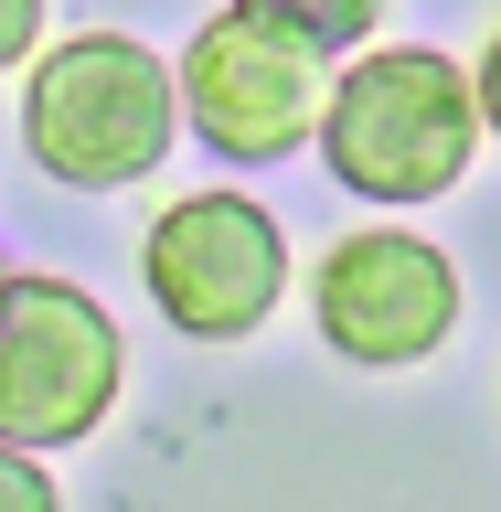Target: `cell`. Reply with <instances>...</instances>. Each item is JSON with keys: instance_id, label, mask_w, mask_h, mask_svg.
<instances>
[{"instance_id": "cell-1", "label": "cell", "mask_w": 501, "mask_h": 512, "mask_svg": "<svg viewBox=\"0 0 501 512\" xmlns=\"http://www.w3.org/2000/svg\"><path fill=\"white\" fill-rule=\"evenodd\" d=\"M182 75L139 32H64L22 75V150L75 192H128L171 160Z\"/></svg>"}, {"instance_id": "cell-2", "label": "cell", "mask_w": 501, "mask_h": 512, "mask_svg": "<svg viewBox=\"0 0 501 512\" xmlns=\"http://www.w3.org/2000/svg\"><path fill=\"white\" fill-rule=\"evenodd\" d=\"M470 150H480V86L438 43H374L363 64L331 75L320 160H331L342 192H363V203H438V192H459Z\"/></svg>"}, {"instance_id": "cell-3", "label": "cell", "mask_w": 501, "mask_h": 512, "mask_svg": "<svg viewBox=\"0 0 501 512\" xmlns=\"http://www.w3.org/2000/svg\"><path fill=\"white\" fill-rule=\"evenodd\" d=\"M182 118L214 160H299L320 150V118H331V54L310 32L267 22V11H214V22L182 43Z\"/></svg>"}, {"instance_id": "cell-4", "label": "cell", "mask_w": 501, "mask_h": 512, "mask_svg": "<svg viewBox=\"0 0 501 512\" xmlns=\"http://www.w3.org/2000/svg\"><path fill=\"white\" fill-rule=\"evenodd\" d=\"M128 342L75 278H0V448H75L107 427Z\"/></svg>"}, {"instance_id": "cell-5", "label": "cell", "mask_w": 501, "mask_h": 512, "mask_svg": "<svg viewBox=\"0 0 501 512\" xmlns=\"http://www.w3.org/2000/svg\"><path fill=\"white\" fill-rule=\"evenodd\" d=\"M139 278L182 342H246L288 299V235L246 192H182L171 214L139 235Z\"/></svg>"}, {"instance_id": "cell-6", "label": "cell", "mask_w": 501, "mask_h": 512, "mask_svg": "<svg viewBox=\"0 0 501 512\" xmlns=\"http://www.w3.org/2000/svg\"><path fill=\"white\" fill-rule=\"evenodd\" d=\"M310 320L320 342L363 363V374H406L459 331V267H448L427 235L406 224H363V235H331L310 278Z\"/></svg>"}, {"instance_id": "cell-7", "label": "cell", "mask_w": 501, "mask_h": 512, "mask_svg": "<svg viewBox=\"0 0 501 512\" xmlns=\"http://www.w3.org/2000/svg\"><path fill=\"white\" fill-rule=\"evenodd\" d=\"M246 11H267V22H288V32H310L320 54H352V43L384 22V0H246Z\"/></svg>"}, {"instance_id": "cell-8", "label": "cell", "mask_w": 501, "mask_h": 512, "mask_svg": "<svg viewBox=\"0 0 501 512\" xmlns=\"http://www.w3.org/2000/svg\"><path fill=\"white\" fill-rule=\"evenodd\" d=\"M0 512H64V491L43 480V448H0Z\"/></svg>"}, {"instance_id": "cell-9", "label": "cell", "mask_w": 501, "mask_h": 512, "mask_svg": "<svg viewBox=\"0 0 501 512\" xmlns=\"http://www.w3.org/2000/svg\"><path fill=\"white\" fill-rule=\"evenodd\" d=\"M43 54V0H0V75H22Z\"/></svg>"}, {"instance_id": "cell-10", "label": "cell", "mask_w": 501, "mask_h": 512, "mask_svg": "<svg viewBox=\"0 0 501 512\" xmlns=\"http://www.w3.org/2000/svg\"><path fill=\"white\" fill-rule=\"evenodd\" d=\"M470 86H480V128H491V139H501V22H491V43H480Z\"/></svg>"}, {"instance_id": "cell-11", "label": "cell", "mask_w": 501, "mask_h": 512, "mask_svg": "<svg viewBox=\"0 0 501 512\" xmlns=\"http://www.w3.org/2000/svg\"><path fill=\"white\" fill-rule=\"evenodd\" d=\"M0 278H11V267H0Z\"/></svg>"}]
</instances>
